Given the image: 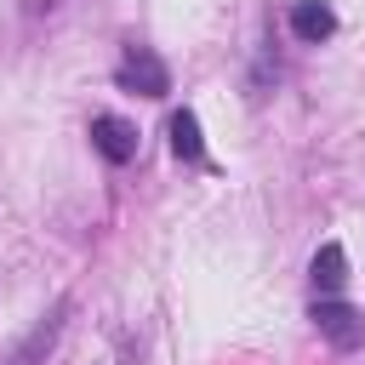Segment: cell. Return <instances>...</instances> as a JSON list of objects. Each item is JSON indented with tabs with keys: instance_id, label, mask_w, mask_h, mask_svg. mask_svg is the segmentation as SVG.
I'll return each instance as SVG.
<instances>
[{
	"instance_id": "obj_1",
	"label": "cell",
	"mask_w": 365,
	"mask_h": 365,
	"mask_svg": "<svg viewBox=\"0 0 365 365\" xmlns=\"http://www.w3.org/2000/svg\"><path fill=\"white\" fill-rule=\"evenodd\" d=\"M308 319H314V331H319L331 348H342V354L365 342V314H359V308H348L342 297H319Z\"/></svg>"
},
{
	"instance_id": "obj_2",
	"label": "cell",
	"mask_w": 365,
	"mask_h": 365,
	"mask_svg": "<svg viewBox=\"0 0 365 365\" xmlns=\"http://www.w3.org/2000/svg\"><path fill=\"white\" fill-rule=\"evenodd\" d=\"M114 80H120L125 91H143V97H165V91H171V74H165V63H160L148 46H125Z\"/></svg>"
},
{
	"instance_id": "obj_3",
	"label": "cell",
	"mask_w": 365,
	"mask_h": 365,
	"mask_svg": "<svg viewBox=\"0 0 365 365\" xmlns=\"http://www.w3.org/2000/svg\"><path fill=\"white\" fill-rule=\"evenodd\" d=\"M63 319H68V302H51L40 319H34V331L0 359V365H46V354L57 348V336H63Z\"/></svg>"
},
{
	"instance_id": "obj_4",
	"label": "cell",
	"mask_w": 365,
	"mask_h": 365,
	"mask_svg": "<svg viewBox=\"0 0 365 365\" xmlns=\"http://www.w3.org/2000/svg\"><path fill=\"white\" fill-rule=\"evenodd\" d=\"M91 148H97L108 165H131V160H137V125L120 120V114H97V120H91Z\"/></svg>"
},
{
	"instance_id": "obj_5",
	"label": "cell",
	"mask_w": 365,
	"mask_h": 365,
	"mask_svg": "<svg viewBox=\"0 0 365 365\" xmlns=\"http://www.w3.org/2000/svg\"><path fill=\"white\" fill-rule=\"evenodd\" d=\"M308 279H314L319 297H336V291L348 285V251H342L336 240H325V245L314 251V262H308Z\"/></svg>"
},
{
	"instance_id": "obj_6",
	"label": "cell",
	"mask_w": 365,
	"mask_h": 365,
	"mask_svg": "<svg viewBox=\"0 0 365 365\" xmlns=\"http://www.w3.org/2000/svg\"><path fill=\"white\" fill-rule=\"evenodd\" d=\"M291 34L308 40V46H319V40L336 34V11H331L325 0H297V6H291Z\"/></svg>"
},
{
	"instance_id": "obj_7",
	"label": "cell",
	"mask_w": 365,
	"mask_h": 365,
	"mask_svg": "<svg viewBox=\"0 0 365 365\" xmlns=\"http://www.w3.org/2000/svg\"><path fill=\"white\" fill-rule=\"evenodd\" d=\"M171 154L177 160H205V137H200V114L194 108L171 114Z\"/></svg>"
}]
</instances>
